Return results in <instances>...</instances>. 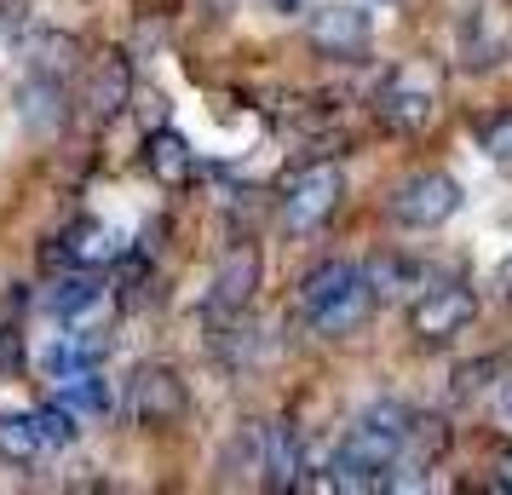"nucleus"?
Listing matches in <instances>:
<instances>
[{
    "mask_svg": "<svg viewBox=\"0 0 512 495\" xmlns=\"http://www.w3.org/2000/svg\"><path fill=\"white\" fill-rule=\"evenodd\" d=\"M277 12H300V6H311V0H271Z\"/></svg>",
    "mask_w": 512,
    "mask_h": 495,
    "instance_id": "obj_26",
    "label": "nucleus"
},
{
    "mask_svg": "<svg viewBox=\"0 0 512 495\" xmlns=\"http://www.w3.org/2000/svg\"><path fill=\"white\" fill-rule=\"evenodd\" d=\"M52 260L70 265V271H98V265L121 260V231L104 219H75L70 231L52 242Z\"/></svg>",
    "mask_w": 512,
    "mask_h": 495,
    "instance_id": "obj_7",
    "label": "nucleus"
},
{
    "mask_svg": "<svg viewBox=\"0 0 512 495\" xmlns=\"http://www.w3.org/2000/svg\"><path fill=\"white\" fill-rule=\"evenodd\" d=\"M127 403H133V415H139L144 426H173V421H185L190 392H185V380L173 375L167 363H144L139 375H133Z\"/></svg>",
    "mask_w": 512,
    "mask_h": 495,
    "instance_id": "obj_5",
    "label": "nucleus"
},
{
    "mask_svg": "<svg viewBox=\"0 0 512 495\" xmlns=\"http://www.w3.org/2000/svg\"><path fill=\"white\" fill-rule=\"evenodd\" d=\"M0 461H12V467H35V461H47L35 409H29V415H12V409L0 415Z\"/></svg>",
    "mask_w": 512,
    "mask_h": 495,
    "instance_id": "obj_17",
    "label": "nucleus"
},
{
    "mask_svg": "<svg viewBox=\"0 0 512 495\" xmlns=\"http://www.w3.org/2000/svg\"><path fill=\"white\" fill-rule=\"evenodd\" d=\"M489 375H495V363H466L461 375H455V398H478L489 386Z\"/></svg>",
    "mask_w": 512,
    "mask_h": 495,
    "instance_id": "obj_22",
    "label": "nucleus"
},
{
    "mask_svg": "<svg viewBox=\"0 0 512 495\" xmlns=\"http://www.w3.org/2000/svg\"><path fill=\"white\" fill-rule=\"evenodd\" d=\"M311 47L323 52V58H363L369 52V12L363 6H323V12H311Z\"/></svg>",
    "mask_w": 512,
    "mask_h": 495,
    "instance_id": "obj_6",
    "label": "nucleus"
},
{
    "mask_svg": "<svg viewBox=\"0 0 512 495\" xmlns=\"http://www.w3.org/2000/svg\"><path fill=\"white\" fill-rule=\"evenodd\" d=\"M380 116L392 121V127H403V133H420L426 121L438 116V87H432V75L420 70V64L392 70L386 93H380Z\"/></svg>",
    "mask_w": 512,
    "mask_h": 495,
    "instance_id": "obj_4",
    "label": "nucleus"
},
{
    "mask_svg": "<svg viewBox=\"0 0 512 495\" xmlns=\"http://www.w3.org/2000/svg\"><path fill=\"white\" fill-rule=\"evenodd\" d=\"M18 110H24L29 133H58V127H64V81H58V75H35V81H24Z\"/></svg>",
    "mask_w": 512,
    "mask_h": 495,
    "instance_id": "obj_15",
    "label": "nucleus"
},
{
    "mask_svg": "<svg viewBox=\"0 0 512 495\" xmlns=\"http://www.w3.org/2000/svg\"><path fill=\"white\" fill-rule=\"evenodd\" d=\"M144 162H150V173L162 185H185L190 173H196V150L173 127H162V133H150V144H144Z\"/></svg>",
    "mask_w": 512,
    "mask_h": 495,
    "instance_id": "obj_16",
    "label": "nucleus"
},
{
    "mask_svg": "<svg viewBox=\"0 0 512 495\" xmlns=\"http://www.w3.org/2000/svg\"><path fill=\"white\" fill-rule=\"evenodd\" d=\"M35 426H41V444H47V455H58V449L75 444V415L64 409V403H47V409H35Z\"/></svg>",
    "mask_w": 512,
    "mask_h": 495,
    "instance_id": "obj_19",
    "label": "nucleus"
},
{
    "mask_svg": "<svg viewBox=\"0 0 512 495\" xmlns=\"http://www.w3.org/2000/svg\"><path fill=\"white\" fill-rule=\"evenodd\" d=\"M340 196H346V173L334 162H311L305 173H294V185L282 196V219L294 231H317L328 213L340 208Z\"/></svg>",
    "mask_w": 512,
    "mask_h": 495,
    "instance_id": "obj_3",
    "label": "nucleus"
},
{
    "mask_svg": "<svg viewBox=\"0 0 512 495\" xmlns=\"http://www.w3.org/2000/svg\"><path fill=\"white\" fill-rule=\"evenodd\" d=\"M18 357H24V340H18V329H0V375H6V369H18Z\"/></svg>",
    "mask_w": 512,
    "mask_h": 495,
    "instance_id": "obj_23",
    "label": "nucleus"
},
{
    "mask_svg": "<svg viewBox=\"0 0 512 495\" xmlns=\"http://www.w3.org/2000/svg\"><path fill=\"white\" fill-rule=\"evenodd\" d=\"M254 283H259V254L254 248L225 254L219 277H213V311H242L248 300H254Z\"/></svg>",
    "mask_w": 512,
    "mask_h": 495,
    "instance_id": "obj_12",
    "label": "nucleus"
},
{
    "mask_svg": "<svg viewBox=\"0 0 512 495\" xmlns=\"http://www.w3.org/2000/svg\"><path fill=\"white\" fill-rule=\"evenodd\" d=\"M403 432H409V409H397V403L369 409L346 432L340 455H334V490H351V495L380 490L386 484V467L403 455Z\"/></svg>",
    "mask_w": 512,
    "mask_h": 495,
    "instance_id": "obj_1",
    "label": "nucleus"
},
{
    "mask_svg": "<svg viewBox=\"0 0 512 495\" xmlns=\"http://www.w3.org/2000/svg\"><path fill=\"white\" fill-rule=\"evenodd\" d=\"M351 277H357V265H346V260H328V265H317V271H311V277L300 283V300H305V306H317V300H328L334 288H346Z\"/></svg>",
    "mask_w": 512,
    "mask_h": 495,
    "instance_id": "obj_20",
    "label": "nucleus"
},
{
    "mask_svg": "<svg viewBox=\"0 0 512 495\" xmlns=\"http://www.w3.org/2000/svg\"><path fill=\"white\" fill-rule=\"evenodd\" d=\"M127 98H133V75H127V64H121V58H104V64L93 70V81H87V104H93V116L98 121L121 116Z\"/></svg>",
    "mask_w": 512,
    "mask_h": 495,
    "instance_id": "obj_18",
    "label": "nucleus"
},
{
    "mask_svg": "<svg viewBox=\"0 0 512 495\" xmlns=\"http://www.w3.org/2000/svg\"><path fill=\"white\" fill-rule=\"evenodd\" d=\"M478 317L472 288H426V300L415 306V334L420 340H455Z\"/></svg>",
    "mask_w": 512,
    "mask_h": 495,
    "instance_id": "obj_8",
    "label": "nucleus"
},
{
    "mask_svg": "<svg viewBox=\"0 0 512 495\" xmlns=\"http://www.w3.org/2000/svg\"><path fill=\"white\" fill-rule=\"evenodd\" d=\"M311 311V329L328 334V340H340V334H357L363 323H369V311H374V288L363 283V277H351L346 288H334L328 300H317V306H305Z\"/></svg>",
    "mask_w": 512,
    "mask_h": 495,
    "instance_id": "obj_9",
    "label": "nucleus"
},
{
    "mask_svg": "<svg viewBox=\"0 0 512 495\" xmlns=\"http://www.w3.org/2000/svg\"><path fill=\"white\" fill-rule=\"evenodd\" d=\"M259 472L271 490H300V438L288 426H265V449H259Z\"/></svg>",
    "mask_w": 512,
    "mask_h": 495,
    "instance_id": "obj_14",
    "label": "nucleus"
},
{
    "mask_svg": "<svg viewBox=\"0 0 512 495\" xmlns=\"http://www.w3.org/2000/svg\"><path fill=\"white\" fill-rule=\"evenodd\" d=\"M52 317L64 323V329H98L104 317H110V294L81 271V277H64V283L52 288Z\"/></svg>",
    "mask_w": 512,
    "mask_h": 495,
    "instance_id": "obj_10",
    "label": "nucleus"
},
{
    "mask_svg": "<svg viewBox=\"0 0 512 495\" xmlns=\"http://www.w3.org/2000/svg\"><path fill=\"white\" fill-rule=\"evenodd\" d=\"M495 472H501V490H512V449L501 455V461H495Z\"/></svg>",
    "mask_w": 512,
    "mask_h": 495,
    "instance_id": "obj_25",
    "label": "nucleus"
},
{
    "mask_svg": "<svg viewBox=\"0 0 512 495\" xmlns=\"http://www.w3.org/2000/svg\"><path fill=\"white\" fill-rule=\"evenodd\" d=\"M455 213H461V185L449 173H415L392 196V219L409 225V231H438L443 219H455Z\"/></svg>",
    "mask_w": 512,
    "mask_h": 495,
    "instance_id": "obj_2",
    "label": "nucleus"
},
{
    "mask_svg": "<svg viewBox=\"0 0 512 495\" xmlns=\"http://www.w3.org/2000/svg\"><path fill=\"white\" fill-rule=\"evenodd\" d=\"M495 409H501V421L512 426V375L501 380V392H495Z\"/></svg>",
    "mask_w": 512,
    "mask_h": 495,
    "instance_id": "obj_24",
    "label": "nucleus"
},
{
    "mask_svg": "<svg viewBox=\"0 0 512 495\" xmlns=\"http://www.w3.org/2000/svg\"><path fill=\"white\" fill-rule=\"evenodd\" d=\"M98 357H104V334L98 329H64V334H52V346L41 352V363H47L52 380H64L75 369H93Z\"/></svg>",
    "mask_w": 512,
    "mask_h": 495,
    "instance_id": "obj_11",
    "label": "nucleus"
},
{
    "mask_svg": "<svg viewBox=\"0 0 512 495\" xmlns=\"http://www.w3.org/2000/svg\"><path fill=\"white\" fill-rule=\"evenodd\" d=\"M484 156L501 162V167H512V110H501V116L484 127Z\"/></svg>",
    "mask_w": 512,
    "mask_h": 495,
    "instance_id": "obj_21",
    "label": "nucleus"
},
{
    "mask_svg": "<svg viewBox=\"0 0 512 495\" xmlns=\"http://www.w3.org/2000/svg\"><path fill=\"white\" fill-rule=\"evenodd\" d=\"M58 403L70 409L75 421H104L116 398H110V380L98 375V369H75V375L58 380Z\"/></svg>",
    "mask_w": 512,
    "mask_h": 495,
    "instance_id": "obj_13",
    "label": "nucleus"
},
{
    "mask_svg": "<svg viewBox=\"0 0 512 495\" xmlns=\"http://www.w3.org/2000/svg\"><path fill=\"white\" fill-rule=\"evenodd\" d=\"M501 283H507V300H512V260L501 265Z\"/></svg>",
    "mask_w": 512,
    "mask_h": 495,
    "instance_id": "obj_27",
    "label": "nucleus"
}]
</instances>
